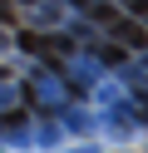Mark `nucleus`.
Instances as JSON below:
<instances>
[{
  "instance_id": "nucleus-1",
  "label": "nucleus",
  "mask_w": 148,
  "mask_h": 153,
  "mask_svg": "<svg viewBox=\"0 0 148 153\" xmlns=\"http://www.w3.org/2000/svg\"><path fill=\"white\" fill-rule=\"evenodd\" d=\"M99 20H104L109 30L118 35V45H128V50H138V45H148V30H143V25H138V20H123V15H118V10H109V5L99 10Z\"/></svg>"
},
{
  "instance_id": "nucleus-2",
  "label": "nucleus",
  "mask_w": 148,
  "mask_h": 153,
  "mask_svg": "<svg viewBox=\"0 0 148 153\" xmlns=\"http://www.w3.org/2000/svg\"><path fill=\"white\" fill-rule=\"evenodd\" d=\"M20 45H25L30 54H45L49 64H59V54H64V45H59V40H45V35H30V30L20 35Z\"/></svg>"
},
{
  "instance_id": "nucleus-3",
  "label": "nucleus",
  "mask_w": 148,
  "mask_h": 153,
  "mask_svg": "<svg viewBox=\"0 0 148 153\" xmlns=\"http://www.w3.org/2000/svg\"><path fill=\"white\" fill-rule=\"evenodd\" d=\"M99 54H104L109 64H123V45H104V50H99Z\"/></svg>"
}]
</instances>
